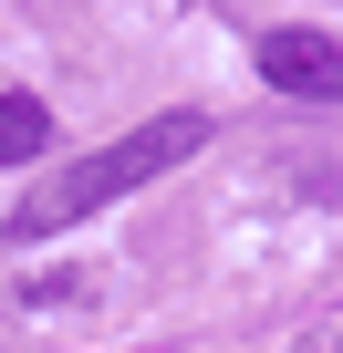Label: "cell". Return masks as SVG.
<instances>
[{
	"mask_svg": "<svg viewBox=\"0 0 343 353\" xmlns=\"http://www.w3.org/2000/svg\"><path fill=\"white\" fill-rule=\"evenodd\" d=\"M219 125L198 114V104H177V114H146L135 135H115V145H94V156H73V166H52L42 188H21V208H11V239H63V229H84V219H104L115 198H135V188H156L166 166H188L198 145H208Z\"/></svg>",
	"mask_w": 343,
	"mask_h": 353,
	"instance_id": "6da1fadb",
	"label": "cell"
},
{
	"mask_svg": "<svg viewBox=\"0 0 343 353\" xmlns=\"http://www.w3.org/2000/svg\"><path fill=\"white\" fill-rule=\"evenodd\" d=\"M260 73H271V94L343 104V42H333V32H312V21H281V32H260Z\"/></svg>",
	"mask_w": 343,
	"mask_h": 353,
	"instance_id": "7a4b0ae2",
	"label": "cell"
},
{
	"mask_svg": "<svg viewBox=\"0 0 343 353\" xmlns=\"http://www.w3.org/2000/svg\"><path fill=\"white\" fill-rule=\"evenodd\" d=\"M32 156H52V114L32 94H0V166H32Z\"/></svg>",
	"mask_w": 343,
	"mask_h": 353,
	"instance_id": "3957f363",
	"label": "cell"
},
{
	"mask_svg": "<svg viewBox=\"0 0 343 353\" xmlns=\"http://www.w3.org/2000/svg\"><path fill=\"white\" fill-rule=\"evenodd\" d=\"M312 353H343V343H312Z\"/></svg>",
	"mask_w": 343,
	"mask_h": 353,
	"instance_id": "277c9868",
	"label": "cell"
}]
</instances>
